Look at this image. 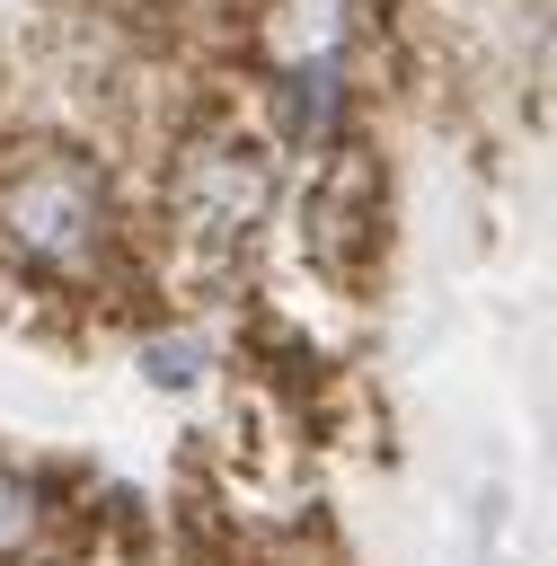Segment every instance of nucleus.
Segmentation results:
<instances>
[{
  "instance_id": "obj_1",
  "label": "nucleus",
  "mask_w": 557,
  "mask_h": 566,
  "mask_svg": "<svg viewBox=\"0 0 557 566\" xmlns=\"http://www.w3.org/2000/svg\"><path fill=\"white\" fill-rule=\"evenodd\" d=\"M0 230H9L27 256H44V265H88V256L106 248V195H97L88 168L53 159V168H27V177L0 195Z\"/></svg>"
},
{
  "instance_id": "obj_2",
  "label": "nucleus",
  "mask_w": 557,
  "mask_h": 566,
  "mask_svg": "<svg viewBox=\"0 0 557 566\" xmlns=\"http://www.w3.org/2000/svg\"><path fill=\"white\" fill-rule=\"evenodd\" d=\"M177 212L203 239L248 230L265 212V150H248V142H195L186 168H177Z\"/></svg>"
},
{
  "instance_id": "obj_3",
  "label": "nucleus",
  "mask_w": 557,
  "mask_h": 566,
  "mask_svg": "<svg viewBox=\"0 0 557 566\" xmlns=\"http://www.w3.org/2000/svg\"><path fill=\"white\" fill-rule=\"evenodd\" d=\"M371 239H380V168L362 150H345L318 177V195H309V248H318V265L362 274V248Z\"/></svg>"
},
{
  "instance_id": "obj_4",
  "label": "nucleus",
  "mask_w": 557,
  "mask_h": 566,
  "mask_svg": "<svg viewBox=\"0 0 557 566\" xmlns=\"http://www.w3.org/2000/svg\"><path fill=\"white\" fill-rule=\"evenodd\" d=\"M35 531H44V486L18 478V469H0V557H18Z\"/></svg>"
},
{
  "instance_id": "obj_5",
  "label": "nucleus",
  "mask_w": 557,
  "mask_h": 566,
  "mask_svg": "<svg viewBox=\"0 0 557 566\" xmlns=\"http://www.w3.org/2000/svg\"><path fill=\"white\" fill-rule=\"evenodd\" d=\"M195 363H203V345H195V336H150V345H141V371H150L159 389H186V380H195Z\"/></svg>"
}]
</instances>
